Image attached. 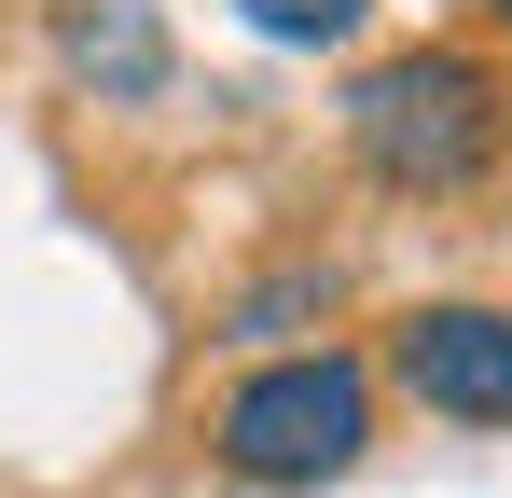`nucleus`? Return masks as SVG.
<instances>
[{
  "mask_svg": "<svg viewBox=\"0 0 512 498\" xmlns=\"http://www.w3.org/2000/svg\"><path fill=\"white\" fill-rule=\"evenodd\" d=\"M333 139L388 208H471L512 180V56L499 42H388L346 70Z\"/></svg>",
  "mask_w": 512,
  "mask_h": 498,
  "instance_id": "obj_1",
  "label": "nucleus"
},
{
  "mask_svg": "<svg viewBox=\"0 0 512 498\" xmlns=\"http://www.w3.org/2000/svg\"><path fill=\"white\" fill-rule=\"evenodd\" d=\"M374 429H388V388H374L360 346H277L208 402V471L263 485V498H305V485H346L374 457Z\"/></svg>",
  "mask_w": 512,
  "mask_h": 498,
  "instance_id": "obj_2",
  "label": "nucleus"
},
{
  "mask_svg": "<svg viewBox=\"0 0 512 498\" xmlns=\"http://www.w3.org/2000/svg\"><path fill=\"white\" fill-rule=\"evenodd\" d=\"M374 388L443 415V429H512V305L499 291H429L402 319H374Z\"/></svg>",
  "mask_w": 512,
  "mask_h": 498,
  "instance_id": "obj_3",
  "label": "nucleus"
},
{
  "mask_svg": "<svg viewBox=\"0 0 512 498\" xmlns=\"http://www.w3.org/2000/svg\"><path fill=\"white\" fill-rule=\"evenodd\" d=\"M56 70L84 83L97 111H153L180 83V42L153 0H56Z\"/></svg>",
  "mask_w": 512,
  "mask_h": 498,
  "instance_id": "obj_4",
  "label": "nucleus"
},
{
  "mask_svg": "<svg viewBox=\"0 0 512 498\" xmlns=\"http://www.w3.org/2000/svg\"><path fill=\"white\" fill-rule=\"evenodd\" d=\"M333 305H346V277H333V263H277V277H250V291L222 305V346H263V360H277L291 332H319Z\"/></svg>",
  "mask_w": 512,
  "mask_h": 498,
  "instance_id": "obj_5",
  "label": "nucleus"
},
{
  "mask_svg": "<svg viewBox=\"0 0 512 498\" xmlns=\"http://www.w3.org/2000/svg\"><path fill=\"white\" fill-rule=\"evenodd\" d=\"M250 42H277V56H346L360 28H374V0H222Z\"/></svg>",
  "mask_w": 512,
  "mask_h": 498,
  "instance_id": "obj_6",
  "label": "nucleus"
},
{
  "mask_svg": "<svg viewBox=\"0 0 512 498\" xmlns=\"http://www.w3.org/2000/svg\"><path fill=\"white\" fill-rule=\"evenodd\" d=\"M485 42H499V56H512V0H485Z\"/></svg>",
  "mask_w": 512,
  "mask_h": 498,
  "instance_id": "obj_7",
  "label": "nucleus"
}]
</instances>
